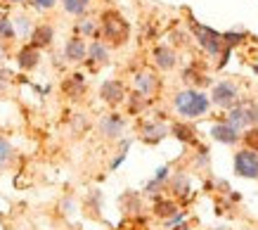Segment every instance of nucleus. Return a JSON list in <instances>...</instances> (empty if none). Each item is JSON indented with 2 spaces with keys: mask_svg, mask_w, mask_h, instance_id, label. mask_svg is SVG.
Instances as JSON below:
<instances>
[{
  "mask_svg": "<svg viewBox=\"0 0 258 230\" xmlns=\"http://www.w3.org/2000/svg\"><path fill=\"white\" fill-rule=\"evenodd\" d=\"M152 62L157 67L159 72H171L175 69V64H178V52L173 45H166V43H159L152 48Z\"/></svg>",
  "mask_w": 258,
  "mask_h": 230,
  "instance_id": "f8f14e48",
  "label": "nucleus"
},
{
  "mask_svg": "<svg viewBox=\"0 0 258 230\" xmlns=\"http://www.w3.org/2000/svg\"><path fill=\"white\" fill-rule=\"evenodd\" d=\"M86 52H88L86 38H81V36H71V38L64 43L62 57L69 64H83L86 62Z\"/></svg>",
  "mask_w": 258,
  "mask_h": 230,
  "instance_id": "4468645a",
  "label": "nucleus"
},
{
  "mask_svg": "<svg viewBox=\"0 0 258 230\" xmlns=\"http://www.w3.org/2000/svg\"><path fill=\"white\" fill-rule=\"evenodd\" d=\"M253 72H256V74H258V64H253Z\"/></svg>",
  "mask_w": 258,
  "mask_h": 230,
  "instance_id": "4c0bfd02",
  "label": "nucleus"
},
{
  "mask_svg": "<svg viewBox=\"0 0 258 230\" xmlns=\"http://www.w3.org/2000/svg\"><path fill=\"white\" fill-rule=\"evenodd\" d=\"M152 211H154V216H159V218H171L175 211H180V206L173 197H154Z\"/></svg>",
  "mask_w": 258,
  "mask_h": 230,
  "instance_id": "5701e85b",
  "label": "nucleus"
},
{
  "mask_svg": "<svg viewBox=\"0 0 258 230\" xmlns=\"http://www.w3.org/2000/svg\"><path fill=\"white\" fill-rule=\"evenodd\" d=\"M88 126H90V121H88L86 114H76V119H74V128H76V131H86Z\"/></svg>",
  "mask_w": 258,
  "mask_h": 230,
  "instance_id": "72a5a7b5",
  "label": "nucleus"
},
{
  "mask_svg": "<svg viewBox=\"0 0 258 230\" xmlns=\"http://www.w3.org/2000/svg\"><path fill=\"white\" fill-rule=\"evenodd\" d=\"M12 24H15V33H17V38H29L33 31V19L29 15H19L17 19H12Z\"/></svg>",
  "mask_w": 258,
  "mask_h": 230,
  "instance_id": "a878e982",
  "label": "nucleus"
},
{
  "mask_svg": "<svg viewBox=\"0 0 258 230\" xmlns=\"http://www.w3.org/2000/svg\"><path fill=\"white\" fill-rule=\"evenodd\" d=\"M17 38L15 33V24H12V19L8 15H0V43H12Z\"/></svg>",
  "mask_w": 258,
  "mask_h": 230,
  "instance_id": "bb28decb",
  "label": "nucleus"
},
{
  "mask_svg": "<svg viewBox=\"0 0 258 230\" xmlns=\"http://www.w3.org/2000/svg\"><path fill=\"white\" fill-rule=\"evenodd\" d=\"M182 221H185V211L180 209V211H175L171 218H166V225H168V228H175V225H180Z\"/></svg>",
  "mask_w": 258,
  "mask_h": 230,
  "instance_id": "473e14b6",
  "label": "nucleus"
},
{
  "mask_svg": "<svg viewBox=\"0 0 258 230\" xmlns=\"http://www.w3.org/2000/svg\"><path fill=\"white\" fill-rule=\"evenodd\" d=\"M164 138H168V124L164 119H147L140 121V140L147 145H157Z\"/></svg>",
  "mask_w": 258,
  "mask_h": 230,
  "instance_id": "6e6552de",
  "label": "nucleus"
},
{
  "mask_svg": "<svg viewBox=\"0 0 258 230\" xmlns=\"http://www.w3.org/2000/svg\"><path fill=\"white\" fill-rule=\"evenodd\" d=\"M97 26H100V36L97 38L104 40L109 48H121L131 38V24H128V19L118 10H111V8L102 10Z\"/></svg>",
  "mask_w": 258,
  "mask_h": 230,
  "instance_id": "f03ea898",
  "label": "nucleus"
},
{
  "mask_svg": "<svg viewBox=\"0 0 258 230\" xmlns=\"http://www.w3.org/2000/svg\"><path fill=\"white\" fill-rule=\"evenodd\" d=\"M5 60H8V45H5V43H0V64L5 62Z\"/></svg>",
  "mask_w": 258,
  "mask_h": 230,
  "instance_id": "c9c22d12",
  "label": "nucleus"
},
{
  "mask_svg": "<svg viewBox=\"0 0 258 230\" xmlns=\"http://www.w3.org/2000/svg\"><path fill=\"white\" fill-rule=\"evenodd\" d=\"M166 188H168V192H171L173 197H187V195H189V176L182 174V171L168 176Z\"/></svg>",
  "mask_w": 258,
  "mask_h": 230,
  "instance_id": "aec40b11",
  "label": "nucleus"
},
{
  "mask_svg": "<svg viewBox=\"0 0 258 230\" xmlns=\"http://www.w3.org/2000/svg\"><path fill=\"white\" fill-rule=\"evenodd\" d=\"M10 83H12V72L0 67V93H5L10 88Z\"/></svg>",
  "mask_w": 258,
  "mask_h": 230,
  "instance_id": "7c9ffc66",
  "label": "nucleus"
},
{
  "mask_svg": "<svg viewBox=\"0 0 258 230\" xmlns=\"http://www.w3.org/2000/svg\"><path fill=\"white\" fill-rule=\"evenodd\" d=\"M168 135L178 138L180 143H185V145H197L199 143V135H197L195 126L187 124V121H173V124H168Z\"/></svg>",
  "mask_w": 258,
  "mask_h": 230,
  "instance_id": "a211bd4d",
  "label": "nucleus"
},
{
  "mask_svg": "<svg viewBox=\"0 0 258 230\" xmlns=\"http://www.w3.org/2000/svg\"><path fill=\"white\" fill-rule=\"evenodd\" d=\"M235 174L242 178H258V152L253 150H239L235 154Z\"/></svg>",
  "mask_w": 258,
  "mask_h": 230,
  "instance_id": "1a4fd4ad",
  "label": "nucleus"
},
{
  "mask_svg": "<svg viewBox=\"0 0 258 230\" xmlns=\"http://www.w3.org/2000/svg\"><path fill=\"white\" fill-rule=\"evenodd\" d=\"M242 97V90L237 86L235 81H218V83H213L211 86V104H216L218 109H230L232 104H237V100Z\"/></svg>",
  "mask_w": 258,
  "mask_h": 230,
  "instance_id": "39448f33",
  "label": "nucleus"
},
{
  "mask_svg": "<svg viewBox=\"0 0 258 230\" xmlns=\"http://www.w3.org/2000/svg\"><path fill=\"white\" fill-rule=\"evenodd\" d=\"M168 176H171V166H159L157 174H154V178H152V181L145 185V190H142V192H145V195H149V197H159L157 192L166 185Z\"/></svg>",
  "mask_w": 258,
  "mask_h": 230,
  "instance_id": "4be33fe9",
  "label": "nucleus"
},
{
  "mask_svg": "<svg viewBox=\"0 0 258 230\" xmlns=\"http://www.w3.org/2000/svg\"><path fill=\"white\" fill-rule=\"evenodd\" d=\"M90 5H93V0H62L64 12L71 17H86Z\"/></svg>",
  "mask_w": 258,
  "mask_h": 230,
  "instance_id": "393cba45",
  "label": "nucleus"
},
{
  "mask_svg": "<svg viewBox=\"0 0 258 230\" xmlns=\"http://www.w3.org/2000/svg\"><path fill=\"white\" fill-rule=\"evenodd\" d=\"M211 138L220 145H237L242 140V131L235 128L232 124H227V121H218L211 128Z\"/></svg>",
  "mask_w": 258,
  "mask_h": 230,
  "instance_id": "2eb2a0df",
  "label": "nucleus"
},
{
  "mask_svg": "<svg viewBox=\"0 0 258 230\" xmlns=\"http://www.w3.org/2000/svg\"><path fill=\"white\" fill-rule=\"evenodd\" d=\"M121 202H128V206H125V211H128V214H138V211H140V197H138V195H135V192H125L123 197H121Z\"/></svg>",
  "mask_w": 258,
  "mask_h": 230,
  "instance_id": "c756f323",
  "label": "nucleus"
},
{
  "mask_svg": "<svg viewBox=\"0 0 258 230\" xmlns=\"http://www.w3.org/2000/svg\"><path fill=\"white\" fill-rule=\"evenodd\" d=\"M125 128H128V121H125L123 114H118V111H109V114H104L97 124V131L104 140H121L125 133Z\"/></svg>",
  "mask_w": 258,
  "mask_h": 230,
  "instance_id": "423d86ee",
  "label": "nucleus"
},
{
  "mask_svg": "<svg viewBox=\"0 0 258 230\" xmlns=\"http://www.w3.org/2000/svg\"><path fill=\"white\" fill-rule=\"evenodd\" d=\"M123 104H125V111H128L131 117H142V114L149 109L152 100H149V97H145V95H140L138 90H131Z\"/></svg>",
  "mask_w": 258,
  "mask_h": 230,
  "instance_id": "6ab92c4d",
  "label": "nucleus"
},
{
  "mask_svg": "<svg viewBox=\"0 0 258 230\" xmlns=\"http://www.w3.org/2000/svg\"><path fill=\"white\" fill-rule=\"evenodd\" d=\"M0 3H5V5H19V3H24V0H0Z\"/></svg>",
  "mask_w": 258,
  "mask_h": 230,
  "instance_id": "e433bc0d",
  "label": "nucleus"
},
{
  "mask_svg": "<svg viewBox=\"0 0 258 230\" xmlns=\"http://www.w3.org/2000/svg\"><path fill=\"white\" fill-rule=\"evenodd\" d=\"M86 90H88V81H86V74H81V72H74L69 74L67 79L62 81V93L69 100H81V97L86 95Z\"/></svg>",
  "mask_w": 258,
  "mask_h": 230,
  "instance_id": "ddd939ff",
  "label": "nucleus"
},
{
  "mask_svg": "<svg viewBox=\"0 0 258 230\" xmlns=\"http://www.w3.org/2000/svg\"><path fill=\"white\" fill-rule=\"evenodd\" d=\"M109 55H111V48L104 43V40L100 38H93L90 43H88V52H86V64L93 69V72H97L100 67H104V64L109 62Z\"/></svg>",
  "mask_w": 258,
  "mask_h": 230,
  "instance_id": "9d476101",
  "label": "nucleus"
},
{
  "mask_svg": "<svg viewBox=\"0 0 258 230\" xmlns=\"http://www.w3.org/2000/svg\"><path fill=\"white\" fill-rule=\"evenodd\" d=\"M125 154H128V152L118 150V157H114V159H111V164H109V168H111V171H116V168L121 166V164H123V161H125Z\"/></svg>",
  "mask_w": 258,
  "mask_h": 230,
  "instance_id": "f704fd0d",
  "label": "nucleus"
},
{
  "mask_svg": "<svg viewBox=\"0 0 258 230\" xmlns=\"http://www.w3.org/2000/svg\"><path fill=\"white\" fill-rule=\"evenodd\" d=\"M31 5L40 12H47V10H52L57 5V0H31Z\"/></svg>",
  "mask_w": 258,
  "mask_h": 230,
  "instance_id": "2f4dec72",
  "label": "nucleus"
},
{
  "mask_svg": "<svg viewBox=\"0 0 258 230\" xmlns=\"http://www.w3.org/2000/svg\"><path fill=\"white\" fill-rule=\"evenodd\" d=\"M29 43L43 52L45 48H50V45L55 43V26L52 24H36L31 36H29Z\"/></svg>",
  "mask_w": 258,
  "mask_h": 230,
  "instance_id": "dca6fc26",
  "label": "nucleus"
},
{
  "mask_svg": "<svg viewBox=\"0 0 258 230\" xmlns=\"http://www.w3.org/2000/svg\"><path fill=\"white\" fill-rule=\"evenodd\" d=\"M182 81H185L189 88H199V90H202V86H213L211 79H209L206 74L199 72L197 67H187V69L182 72Z\"/></svg>",
  "mask_w": 258,
  "mask_h": 230,
  "instance_id": "b1692460",
  "label": "nucleus"
},
{
  "mask_svg": "<svg viewBox=\"0 0 258 230\" xmlns=\"http://www.w3.org/2000/svg\"><path fill=\"white\" fill-rule=\"evenodd\" d=\"M125 97H128V88H125L123 81H118V79L102 81V86H100V100L104 104H109L111 109L121 107V104L125 102Z\"/></svg>",
  "mask_w": 258,
  "mask_h": 230,
  "instance_id": "0eeeda50",
  "label": "nucleus"
},
{
  "mask_svg": "<svg viewBox=\"0 0 258 230\" xmlns=\"http://www.w3.org/2000/svg\"><path fill=\"white\" fill-rule=\"evenodd\" d=\"M159 88H161V81H159L157 74L149 72V69H142V72H138L133 76V90H138L140 95L149 97V100L159 93Z\"/></svg>",
  "mask_w": 258,
  "mask_h": 230,
  "instance_id": "9b49d317",
  "label": "nucleus"
},
{
  "mask_svg": "<svg viewBox=\"0 0 258 230\" xmlns=\"http://www.w3.org/2000/svg\"><path fill=\"white\" fill-rule=\"evenodd\" d=\"M242 143H244V147H246V150L258 152V124H256V126H251V128H244Z\"/></svg>",
  "mask_w": 258,
  "mask_h": 230,
  "instance_id": "c85d7f7f",
  "label": "nucleus"
},
{
  "mask_svg": "<svg viewBox=\"0 0 258 230\" xmlns=\"http://www.w3.org/2000/svg\"><path fill=\"white\" fill-rule=\"evenodd\" d=\"M211 230H227V228H211Z\"/></svg>",
  "mask_w": 258,
  "mask_h": 230,
  "instance_id": "58836bf2",
  "label": "nucleus"
},
{
  "mask_svg": "<svg viewBox=\"0 0 258 230\" xmlns=\"http://www.w3.org/2000/svg\"><path fill=\"white\" fill-rule=\"evenodd\" d=\"M227 124H232L235 128L244 131V128H251L258 124V104L256 100H251V97H239L237 104H232L230 109H227Z\"/></svg>",
  "mask_w": 258,
  "mask_h": 230,
  "instance_id": "7ed1b4c3",
  "label": "nucleus"
},
{
  "mask_svg": "<svg viewBox=\"0 0 258 230\" xmlns=\"http://www.w3.org/2000/svg\"><path fill=\"white\" fill-rule=\"evenodd\" d=\"M12 157H15V147H12V143H10L5 135H0V171L12 161Z\"/></svg>",
  "mask_w": 258,
  "mask_h": 230,
  "instance_id": "cd10ccee",
  "label": "nucleus"
},
{
  "mask_svg": "<svg viewBox=\"0 0 258 230\" xmlns=\"http://www.w3.org/2000/svg\"><path fill=\"white\" fill-rule=\"evenodd\" d=\"M173 111L182 117V119H199V117H206L209 109H211V100L209 95L199 90V88H182L175 95L171 97Z\"/></svg>",
  "mask_w": 258,
  "mask_h": 230,
  "instance_id": "f257e3e1",
  "label": "nucleus"
},
{
  "mask_svg": "<svg viewBox=\"0 0 258 230\" xmlns=\"http://www.w3.org/2000/svg\"><path fill=\"white\" fill-rule=\"evenodd\" d=\"M15 60H17V67H19L22 72H33L40 64V50L33 48L31 43H26V45H22V48L17 50Z\"/></svg>",
  "mask_w": 258,
  "mask_h": 230,
  "instance_id": "f3484780",
  "label": "nucleus"
},
{
  "mask_svg": "<svg viewBox=\"0 0 258 230\" xmlns=\"http://www.w3.org/2000/svg\"><path fill=\"white\" fill-rule=\"evenodd\" d=\"M189 29H192V33H195V40L199 43V48H202L206 55L218 57L220 52L225 50V40H223V33L213 31V29H209V26L197 24V22H192V24H189Z\"/></svg>",
  "mask_w": 258,
  "mask_h": 230,
  "instance_id": "20e7f679",
  "label": "nucleus"
},
{
  "mask_svg": "<svg viewBox=\"0 0 258 230\" xmlns=\"http://www.w3.org/2000/svg\"><path fill=\"white\" fill-rule=\"evenodd\" d=\"M74 36L81 38H97L100 36V26L93 17H79V22L74 24Z\"/></svg>",
  "mask_w": 258,
  "mask_h": 230,
  "instance_id": "412c9836",
  "label": "nucleus"
}]
</instances>
